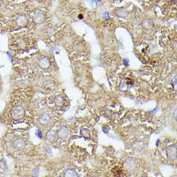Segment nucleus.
<instances>
[{"label":"nucleus","instance_id":"obj_1","mask_svg":"<svg viewBox=\"0 0 177 177\" xmlns=\"http://www.w3.org/2000/svg\"><path fill=\"white\" fill-rule=\"evenodd\" d=\"M10 115L13 120H21L25 116V109L22 106H16L12 108L10 111Z\"/></svg>","mask_w":177,"mask_h":177},{"label":"nucleus","instance_id":"obj_2","mask_svg":"<svg viewBox=\"0 0 177 177\" xmlns=\"http://www.w3.org/2000/svg\"><path fill=\"white\" fill-rule=\"evenodd\" d=\"M177 144L168 146L166 149V156L168 160L171 161H176L177 159Z\"/></svg>","mask_w":177,"mask_h":177},{"label":"nucleus","instance_id":"obj_3","mask_svg":"<svg viewBox=\"0 0 177 177\" xmlns=\"http://www.w3.org/2000/svg\"><path fill=\"white\" fill-rule=\"evenodd\" d=\"M57 135L59 139L65 140L69 136V130L66 126H61L57 131Z\"/></svg>","mask_w":177,"mask_h":177},{"label":"nucleus","instance_id":"obj_4","mask_svg":"<svg viewBox=\"0 0 177 177\" xmlns=\"http://www.w3.org/2000/svg\"><path fill=\"white\" fill-rule=\"evenodd\" d=\"M51 117L49 115V114L47 113H42L39 117V122L43 126H46V125L48 124L50 122Z\"/></svg>","mask_w":177,"mask_h":177},{"label":"nucleus","instance_id":"obj_5","mask_svg":"<svg viewBox=\"0 0 177 177\" xmlns=\"http://www.w3.org/2000/svg\"><path fill=\"white\" fill-rule=\"evenodd\" d=\"M25 145L26 144L25 141L21 138H18L13 142V147L18 151L23 150L25 147Z\"/></svg>","mask_w":177,"mask_h":177},{"label":"nucleus","instance_id":"obj_6","mask_svg":"<svg viewBox=\"0 0 177 177\" xmlns=\"http://www.w3.org/2000/svg\"><path fill=\"white\" fill-rule=\"evenodd\" d=\"M59 137L57 135V133L54 130H50L46 133V139L49 142L54 143L57 142Z\"/></svg>","mask_w":177,"mask_h":177},{"label":"nucleus","instance_id":"obj_7","mask_svg":"<svg viewBox=\"0 0 177 177\" xmlns=\"http://www.w3.org/2000/svg\"><path fill=\"white\" fill-rule=\"evenodd\" d=\"M50 63L49 59L46 57H44L43 58H41L39 61V66L40 68L43 70H46L49 68Z\"/></svg>","mask_w":177,"mask_h":177},{"label":"nucleus","instance_id":"obj_8","mask_svg":"<svg viewBox=\"0 0 177 177\" xmlns=\"http://www.w3.org/2000/svg\"><path fill=\"white\" fill-rule=\"evenodd\" d=\"M137 166L136 160L134 158H129L125 162V167L128 169H134Z\"/></svg>","mask_w":177,"mask_h":177},{"label":"nucleus","instance_id":"obj_9","mask_svg":"<svg viewBox=\"0 0 177 177\" xmlns=\"http://www.w3.org/2000/svg\"><path fill=\"white\" fill-rule=\"evenodd\" d=\"M54 103L56 107L61 108L64 106L65 104V99L61 95H58L54 99Z\"/></svg>","mask_w":177,"mask_h":177},{"label":"nucleus","instance_id":"obj_10","mask_svg":"<svg viewBox=\"0 0 177 177\" xmlns=\"http://www.w3.org/2000/svg\"><path fill=\"white\" fill-rule=\"evenodd\" d=\"M64 177H78L77 173L76 172L75 170L71 169H67L64 173Z\"/></svg>","mask_w":177,"mask_h":177},{"label":"nucleus","instance_id":"obj_11","mask_svg":"<svg viewBox=\"0 0 177 177\" xmlns=\"http://www.w3.org/2000/svg\"><path fill=\"white\" fill-rule=\"evenodd\" d=\"M80 134H81V136H82L84 138L86 139H90V137H91L90 130H88V129H85V128L82 129V130L80 131Z\"/></svg>","mask_w":177,"mask_h":177},{"label":"nucleus","instance_id":"obj_12","mask_svg":"<svg viewBox=\"0 0 177 177\" xmlns=\"http://www.w3.org/2000/svg\"><path fill=\"white\" fill-rule=\"evenodd\" d=\"M35 135L39 139H41L42 137H43V135H42V131L39 130V129H37L35 132Z\"/></svg>","mask_w":177,"mask_h":177},{"label":"nucleus","instance_id":"obj_13","mask_svg":"<svg viewBox=\"0 0 177 177\" xmlns=\"http://www.w3.org/2000/svg\"><path fill=\"white\" fill-rule=\"evenodd\" d=\"M171 84H172L173 88L177 85V75H175V77H174L172 81H171Z\"/></svg>","mask_w":177,"mask_h":177},{"label":"nucleus","instance_id":"obj_14","mask_svg":"<svg viewBox=\"0 0 177 177\" xmlns=\"http://www.w3.org/2000/svg\"><path fill=\"white\" fill-rule=\"evenodd\" d=\"M32 175L33 177H38L39 175V170L38 169H34L32 171Z\"/></svg>","mask_w":177,"mask_h":177},{"label":"nucleus","instance_id":"obj_15","mask_svg":"<svg viewBox=\"0 0 177 177\" xmlns=\"http://www.w3.org/2000/svg\"><path fill=\"white\" fill-rule=\"evenodd\" d=\"M123 64H124V66L126 67H128V65H129V60H128V59H126V58L124 59H123Z\"/></svg>","mask_w":177,"mask_h":177},{"label":"nucleus","instance_id":"obj_16","mask_svg":"<svg viewBox=\"0 0 177 177\" xmlns=\"http://www.w3.org/2000/svg\"><path fill=\"white\" fill-rule=\"evenodd\" d=\"M45 150H46V151L50 155H52V149H51V148L50 147H45Z\"/></svg>","mask_w":177,"mask_h":177},{"label":"nucleus","instance_id":"obj_17","mask_svg":"<svg viewBox=\"0 0 177 177\" xmlns=\"http://www.w3.org/2000/svg\"><path fill=\"white\" fill-rule=\"evenodd\" d=\"M103 15H104V16H103V17H104L105 18H106H106L109 17V14H108L107 12L104 13V14H103Z\"/></svg>","mask_w":177,"mask_h":177},{"label":"nucleus","instance_id":"obj_18","mask_svg":"<svg viewBox=\"0 0 177 177\" xmlns=\"http://www.w3.org/2000/svg\"><path fill=\"white\" fill-rule=\"evenodd\" d=\"M159 142H160V140L159 139H158V141H157V145H158V143H159Z\"/></svg>","mask_w":177,"mask_h":177}]
</instances>
